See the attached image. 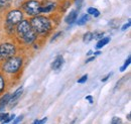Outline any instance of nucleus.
Masks as SVG:
<instances>
[{
  "label": "nucleus",
  "instance_id": "1",
  "mask_svg": "<svg viewBox=\"0 0 131 124\" xmlns=\"http://www.w3.org/2000/svg\"><path fill=\"white\" fill-rule=\"evenodd\" d=\"M15 36L19 45L31 46L37 39V34L33 30L29 20L22 19L15 25Z\"/></svg>",
  "mask_w": 131,
  "mask_h": 124
},
{
  "label": "nucleus",
  "instance_id": "2",
  "mask_svg": "<svg viewBox=\"0 0 131 124\" xmlns=\"http://www.w3.org/2000/svg\"><path fill=\"white\" fill-rule=\"evenodd\" d=\"M31 27L33 30L36 32L37 35H48L50 31L52 30V22L48 16L45 15H36L31 17L29 20Z\"/></svg>",
  "mask_w": 131,
  "mask_h": 124
},
{
  "label": "nucleus",
  "instance_id": "3",
  "mask_svg": "<svg viewBox=\"0 0 131 124\" xmlns=\"http://www.w3.org/2000/svg\"><path fill=\"white\" fill-rule=\"evenodd\" d=\"M23 58L21 56H13L1 63V71L6 75H16L23 66Z\"/></svg>",
  "mask_w": 131,
  "mask_h": 124
},
{
  "label": "nucleus",
  "instance_id": "4",
  "mask_svg": "<svg viewBox=\"0 0 131 124\" xmlns=\"http://www.w3.org/2000/svg\"><path fill=\"white\" fill-rule=\"evenodd\" d=\"M41 8V2L38 0H26L22 4V11L29 17L39 15Z\"/></svg>",
  "mask_w": 131,
  "mask_h": 124
},
{
  "label": "nucleus",
  "instance_id": "5",
  "mask_svg": "<svg viewBox=\"0 0 131 124\" xmlns=\"http://www.w3.org/2000/svg\"><path fill=\"white\" fill-rule=\"evenodd\" d=\"M17 54V47L13 43L5 42L0 44V64Z\"/></svg>",
  "mask_w": 131,
  "mask_h": 124
},
{
  "label": "nucleus",
  "instance_id": "6",
  "mask_svg": "<svg viewBox=\"0 0 131 124\" xmlns=\"http://www.w3.org/2000/svg\"><path fill=\"white\" fill-rule=\"evenodd\" d=\"M23 11L20 9H11L7 12V14L5 16V23L10 24V25H16L19 21H21L23 19Z\"/></svg>",
  "mask_w": 131,
  "mask_h": 124
},
{
  "label": "nucleus",
  "instance_id": "7",
  "mask_svg": "<svg viewBox=\"0 0 131 124\" xmlns=\"http://www.w3.org/2000/svg\"><path fill=\"white\" fill-rule=\"evenodd\" d=\"M58 7L57 3L53 2V1H49L47 0L45 3H41V8H40V12L41 13H45V14H48L52 12L53 10H56V8Z\"/></svg>",
  "mask_w": 131,
  "mask_h": 124
},
{
  "label": "nucleus",
  "instance_id": "8",
  "mask_svg": "<svg viewBox=\"0 0 131 124\" xmlns=\"http://www.w3.org/2000/svg\"><path fill=\"white\" fill-rule=\"evenodd\" d=\"M22 92H23V87L20 86L19 88H17L16 90L13 92V94H10V101H9V104H8L10 107H12L16 104L17 101L19 100V98L22 95Z\"/></svg>",
  "mask_w": 131,
  "mask_h": 124
},
{
  "label": "nucleus",
  "instance_id": "9",
  "mask_svg": "<svg viewBox=\"0 0 131 124\" xmlns=\"http://www.w3.org/2000/svg\"><path fill=\"white\" fill-rule=\"evenodd\" d=\"M64 62H65V60H64V57H63V56H61V55L57 56V57H56V59L52 61L51 65H50L51 70L57 71V70L61 69V68L63 67V65H64Z\"/></svg>",
  "mask_w": 131,
  "mask_h": 124
},
{
  "label": "nucleus",
  "instance_id": "10",
  "mask_svg": "<svg viewBox=\"0 0 131 124\" xmlns=\"http://www.w3.org/2000/svg\"><path fill=\"white\" fill-rule=\"evenodd\" d=\"M78 10L77 9H73L70 11V13L66 16L65 18V22L67 24H73L77 21V18H78Z\"/></svg>",
  "mask_w": 131,
  "mask_h": 124
},
{
  "label": "nucleus",
  "instance_id": "11",
  "mask_svg": "<svg viewBox=\"0 0 131 124\" xmlns=\"http://www.w3.org/2000/svg\"><path fill=\"white\" fill-rule=\"evenodd\" d=\"M9 101H10V93L3 94L2 97L0 98V109L4 110L5 107L9 104Z\"/></svg>",
  "mask_w": 131,
  "mask_h": 124
},
{
  "label": "nucleus",
  "instance_id": "12",
  "mask_svg": "<svg viewBox=\"0 0 131 124\" xmlns=\"http://www.w3.org/2000/svg\"><path fill=\"white\" fill-rule=\"evenodd\" d=\"M13 0H0V13L7 11L11 5H12Z\"/></svg>",
  "mask_w": 131,
  "mask_h": 124
},
{
  "label": "nucleus",
  "instance_id": "13",
  "mask_svg": "<svg viewBox=\"0 0 131 124\" xmlns=\"http://www.w3.org/2000/svg\"><path fill=\"white\" fill-rule=\"evenodd\" d=\"M110 43V37H102V38H100L99 39V42L97 43V46L96 47L100 49V48H102V47H104L106 45H108Z\"/></svg>",
  "mask_w": 131,
  "mask_h": 124
},
{
  "label": "nucleus",
  "instance_id": "14",
  "mask_svg": "<svg viewBox=\"0 0 131 124\" xmlns=\"http://www.w3.org/2000/svg\"><path fill=\"white\" fill-rule=\"evenodd\" d=\"M94 38H93V32L91 31H87L86 33H84L83 35V42L85 44H89L90 42H92Z\"/></svg>",
  "mask_w": 131,
  "mask_h": 124
},
{
  "label": "nucleus",
  "instance_id": "15",
  "mask_svg": "<svg viewBox=\"0 0 131 124\" xmlns=\"http://www.w3.org/2000/svg\"><path fill=\"white\" fill-rule=\"evenodd\" d=\"M89 20H90V15H89L88 13H86V14H84L81 18H79V19H78L77 23H78V25L82 26V25H85Z\"/></svg>",
  "mask_w": 131,
  "mask_h": 124
},
{
  "label": "nucleus",
  "instance_id": "16",
  "mask_svg": "<svg viewBox=\"0 0 131 124\" xmlns=\"http://www.w3.org/2000/svg\"><path fill=\"white\" fill-rule=\"evenodd\" d=\"M87 13L89 14V15H92L94 16V17H99L100 16V11H99L97 8H95V7H89L88 9H87Z\"/></svg>",
  "mask_w": 131,
  "mask_h": 124
},
{
  "label": "nucleus",
  "instance_id": "17",
  "mask_svg": "<svg viewBox=\"0 0 131 124\" xmlns=\"http://www.w3.org/2000/svg\"><path fill=\"white\" fill-rule=\"evenodd\" d=\"M6 88V81H5V78L3 74H0V94H2L4 92Z\"/></svg>",
  "mask_w": 131,
  "mask_h": 124
},
{
  "label": "nucleus",
  "instance_id": "18",
  "mask_svg": "<svg viewBox=\"0 0 131 124\" xmlns=\"http://www.w3.org/2000/svg\"><path fill=\"white\" fill-rule=\"evenodd\" d=\"M14 118H15V114H12V113H11V114H9V113H8V115H7V116H6V118L3 120V122H2V123H4V124L9 123V122L13 121V119H14Z\"/></svg>",
  "mask_w": 131,
  "mask_h": 124
},
{
  "label": "nucleus",
  "instance_id": "19",
  "mask_svg": "<svg viewBox=\"0 0 131 124\" xmlns=\"http://www.w3.org/2000/svg\"><path fill=\"white\" fill-rule=\"evenodd\" d=\"M130 62H131V58H130V56H129V57L127 58V60L125 61L124 65H123L121 68H120V71H121V72H124V71H125V70L128 68V66L130 65Z\"/></svg>",
  "mask_w": 131,
  "mask_h": 124
},
{
  "label": "nucleus",
  "instance_id": "20",
  "mask_svg": "<svg viewBox=\"0 0 131 124\" xmlns=\"http://www.w3.org/2000/svg\"><path fill=\"white\" fill-rule=\"evenodd\" d=\"M103 35H104V33H103L102 31H95V32L93 33V38L100 39V38H102V37H103Z\"/></svg>",
  "mask_w": 131,
  "mask_h": 124
},
{
  "label": "nucleus",
  "instance_id": "21",
  "mask_svg": "<svg viewBox=\"0 0 131 124\" xmlns=\"http://www.w3.org/2000/svg\"><path fill=\"white\" fill-rule=\"evenodd\" d=\"M62 35V31H58V32H56L53 35H52V37L50 38V43H53L54 40H57L58 38H59V36H61Z\"/></svg>",
  "mask_w": 131,
  "mask_h": 124
},
{
  "label": "nucleus",
  "instance_id": "22",
  "mask_svg": "<svg viewBox=\"0 0 131 124\" xmlns=\"http://www.w3.org/2000/svg\"><path fill=\"white\" fill-rule=\"evenodd\" d=\"M87 80H88V75L86 74V75H84V76H82V77L80 78L77 82H78L79 84H84V83H86V82H87Z\"/></svg>",
  "mask_w": 131,
  "mask_h": 124
},
{
  "label": "nucleus",
  "instance_id": "23",
  "mask_svg": "<svg viewBox=\"0 0 131 124\" xmlns=\"http://www.w3.org/2000/svg\"><path fill=\"white\" fill-rule=\"evenodd\" d=\"M111 123L112 124H121L122 123V120H121V118H119V117H113L112 118V120H111Z\"/></svg>",
  "mask_w": 131,
  "mask_h": 124
},
{
  "label": "nucleus",
  "instance_id": "24",
  "mask_svg": "<svg viewBox=\"0 0 131 124\" xmlns=\"http://www.w3.org/2000/svg\"><path fill=\"white\" fill-rule=\"evenodd\" d=\"M8 115V113H6V112H4V111H2V112H0V122L2 123L3 122V120L6 118V116Z\"/></svg>",
  "mask_w": 131,
  "mask_h": 124
},
{
  "label": "nucleus",
  "instance_id": "25",
  "mask_svg": "<svg viewBox=\"0 0 131 124\" xmlns=\"http://www.w3.org/2000/svg\"><path fill=\"white\" fill-rule=\"evenodd\" d=\"M22 119H23V115H19L18 117H16V118H14V119H13V123L14 124L19 123V122H21V121H22Z\"/></svg>",
  "mask_w": 131,
  "mask_h": 124
},
{
  "label": "nucleus",
  "instance_id": "26",
  "mask_svg": "<svg viewBox=\"0 0 131 124\" xmlns=\"http://www.w3.org/2000/svg\"><path fill=\"white\" fill-rule=\"evenodd\" d=\"M85 99H86L87 101H89V103H90V104H93V103H94V98H93L91 95L86 96V97H85Z\"/></svg>",
  "mask_w": 131,
  "mask_h": 124
},
{
  "label": "nucleus",
  "instance_id": "27",
  "mask_svg": "<svg viewBox=\"0 0 131 124\" xmlns=\"http://www.w3.org/2000/svg\"><path fill=\"white\" fill-rule=\"evenodd\" d=\"M130 27V20H128V22L127 23H125L123 26H122V28H121V30H123V31H125L126 29H128Z\"/></svg>",
  "mask_w": 131,
  "mask_h": 124
},
{
  "label": "nucleus",
  "instance_id": "28",
  "mask_svg": "<svg viewBox=\"0 0 131 124\" xmlns=\"http://www.w3.org/2000/svg\"><path fill=\"white\" fill-rule=\"evenodd\" d=\"M83 1H84V0H75V5L78 7V9H79V8H81Z\"/></svg>",
  "mask_w": 131,
  "mask_h": 124
},
{
  "label": "nucleus",
  "instance_id": "29",
  "mask_svg": "<svg viewBox=\"0 0 131 124\" xmlns=\"http://www.w3.org/2000/svg\"><path fill=\"white\" fill-rule=\"evenodd\" d=\"M112 74H113V73H110V74H108V75H107L106 77H104L103 79H101V81H102V82H106V81H107V80H108L109 78L111 77V75H112Z\"/></svg>",
  "mask_w": 131,
  "mask_h": 124
},
{
  "label": "nucleus",
  "instance_id": "30",
  "mask_svg": "<svg viewBox=\"0 0 131 124\" xmlns=\"http://www.w3.org/2000/svg\"><path fill=\"white\" fill-rule=\"evenodd\" d=\"M94 60H95V56H93V57H91V56H90V58H89L88 60H86L85 64H88V63L92 62V61H94Z\"/></svg>",
  "mask_w": 131,
  "mask_h": 124
},
{
  "label": "nucleus",
  "instance_id": "31",
  "mask_svg": "<svg viewBox=\"0 0 131 124\" xmlns=\"http://www.w3.org/2000/svg\"><path fill=\"white\" fill-rule=\"evenodd\" d=\"M92 54H93V51H92V50H89V51L87 53V56L90 57V56H92Z\"/></svg>",
  "mask_w": 131,
  "mask_h": 124
},
{
  "label": "nucleus",
  "instance_id": "32",
  "mask_svg": "<svg viewBox=\"0 0 131 124\" xmlns=\"http://www.w3.org/2000/svg\"><path fill=\"white\" fill-rule=\"evenodd\" d=\"M100 54H101V51H95V53H94V56H99V55H100Z\"/></svg>",
  "mask_w": 131,
  "mask_h": 124
},
{
  "label": "nucleus",
  "instance_id": "33",
  "mask_svg": "<svg viewBox=\"0 0 131 124\" xmlns=\"http://www.w3.org/2000/svg\"><path fill=\"white\" fill-rule=\"evenodd\" d=\"M33 123H34V124H39V120H38V119H35V120L33 121Z\"/></svg>",
  "mask_w": 131,
  "mask_h": 124
},
{
  "label": "nucleus",
  "instance_id": "34",
  "mask_svg": "<svg viewBox=\"0 0 131 124\" xmlns=\"http://www.w3.org/2000/svg\"><path fill=\"white\" fill-rule=\"evenodd\" d=\"M130 117H131V115H130V114H128V115H127V119H128L129 121H130V120H131V118H130Z\"/></svg>",
  "mask_w": 131,
  "mask_h": 124
},
{
  "label": "nucleus",
  "instance_id": "35",
  "mask_svg": "<svg viewBox=\"0 0 131 124\" xmlns=\"http://www.w3.org/2000/svg\"><path fill=\"white\" fill-rule=\"evenodd\" d=\"M0 21H1V19H0Z\"/></svg>",
  "mask_w": 131,
  "mask_h": 124
},
{
  "label": "nucleus",
  "instance_id": "36",
  "mask_svg": "<svg viewBox=\"0 0 131 124\" xmlns=\"http://www.w3.org/2000/svg\"><path fill=\"white\" fill-rule=\"evenodd\" d=\"M62 1H63V0H62Z\"/></svg>",
  "mask_w": 131,
  "mask_h": 124
}]
</instances>
